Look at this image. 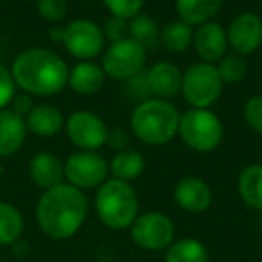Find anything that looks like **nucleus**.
<instances>
[{"instance_id":"1","label":"nucleus","mask_w":262,"mask_h":262,"mask_svg":"<svg viewBox=\"0 0 262 262\" xmlns=\"http://www.w3.org/2000/svg\"><path fill=\"white\" fill-rule=\"evenodd\" d=\"M9 70L20 92L33 97H51L67 88L70 69L58 52L31 47L13 59Z\"/></svg>"},{"instance_id":"2","label":"nucleus","mask_w":262,"mask_h":262,"mask_svg":"<svg viewBox=\"0 0 262 262\" xmlns=\"http://www.w3.org/2000/svg\"><path fill=\"white\" fill-rule=\"evenodd\" d=\"M88 214V200L83 190L70 183L43 190L36 203V221L45 235L63 241L76 235Z\"/></svg>"},{"instance_id":"3","label":"nucleus","mask_w":262,"mask_h":262,"mask_svg":"<svg viewBox=\"0 0 262 262\" xmlns=\"http://www.w3.org/2000/svg\"><path fill=\"white\" fill-rule=\"evenodd\" d=\"M180 115L171 101L151 97L139 102L131 112V133L147 146H165L178 135Z\"/></svg>"},{"instance_id":"4","label":"nucleus","mask_w":262,"mask_h":262,"mask_svg":"<svg viewBox=\"0 0 262 262\" xmlns=\"http://www.w3.org/2000/svg\"><path fill=\"white\" fill-rule=\"evenodd\" d=\"M95 212L108 228H129L139 217V198L135 189L122 180H106L95 192Z\"/></svg>"},{"instance_id":"5","label":"nucleus","mask_w":262,"mask_h":262,"mask_svg":"<svg viewBox=\"0 0 262 262\" xmlns=\"http://www.w3.org/2000/svg\"><path fill=\"white\" fill-rule=\"evenodd\" d=\"M178 135L192 151L210 153L221 146L225 127L212 110L190 108L180 115Z\"/></svg>"},{"instance_id":"6","label":"nucleus","mask_w":262,"mask_h":262,"mask_svg":"<svg viewBox=\"0 0 262 262\" xmlns=\"http://www.w3.org/2000/svg\"><path fill=\"white\" fill-rule=\"evenodd\" d=\"M223 86L217 69L210 63H194L183 72L182 95L192 108L210 110L221 99Z\"/></svg>"},{"instance_id":"7","label":"nucleus","mask_w":262,"mask_h":262,"mask_svg":"<svg viewBox=\"0 0 262 262\" xmlns=\"http://www.w3.org/2000/svg\"><path fill=\"white\" fill-rule=\"evenodd\" d=\"M147 51L131 38L108 43L101 54V69L106 77L115 81H127L146 67Z\"/></svg>"},{"instance_id":"8","label":"nucleus","mask_w":262,"mask_h":262,"mask_svg":"<svg viewBox=\"0 0 262 262\" xmlns=\"http://www.w3.org/2000/svg\"><path fill=\"white\" fill-rule=\"evenodd\" d=\"M63 47L77 61H94L106 49L101 26L88 18L72 20L63 27Z\"/></svg>"},{"instance_id":"9","label":"nucleus","mask_w":262,"mask_h":262,"mask_svg":"<svg viewBox=\"0 0 262 262\" xmlns=\"http://www.w3.org/2000/svg\"><path fill=\"white\" fill-rule=\"evenodd\" d=\"M67 183L76 189H95L108 180L110 165L97 151H76L63 164Z\"/></svg>"},{"instance_id":"10","label":"nucleus","mask_w":262,"mask_h":262,"mask_svg":"<svg viewBox=\"0 0 262 262\" xmlns=\"http://www.w3.org/2000/svg\"><path fill=\"white\" fill-rule=\"evenodd\" d=\"M65 133L79 151H97L106 146L108 127L97 113L90 110H77L65 119Z\"/></svg>"},{"instance_id":"11","label":"nucleus","mask_w":262,"mask_h":262,"mask_svg":"<svg viewBox=\"0 0 262 262\" xmlns=\"http://www.w3.org/2000/svg\"><path fill=\"white\" fill-rule=\"evenodd\" d=\"M131 239L144 250H164L174 239V225L162 212H147L133 221Z\"/></svg>"},{"instance_id":"12","label":"nucleus","mask_w":262,"mask_h":262,"mask_svg":"<svg viewBox=\"0 0 262 262\" xmlns=\"http://www.w3.org/2000/svg\"><path fill=\"white\" fill-rule=\"evenodd\" d=\"M228 47L239 56H250L262 45V18L257 13L243 11L233 16L226 29Z\"/></svg>"},{"instance_id":"13","label":"nucleus","mask_w":262,"mask_h":262,"mask_svg":"<svg viewBox=\"0 0 262 262\" xmlns=\"http://www.w3.org/2000/svg\"><path fill=\"white\" fill-rule=\"evenodd\" d=\"M192 45L201 61L215 65L223 56L228 54L226 29L214 20L203 24V26H198L196 31H194Z\"/></svg>"},{"instance_id":"14","label":"nucleus","mask_w":262,"mask_h":262,"mask_svg":"<svg viewBox=\"0 0 262 262\" xmlns=\"http://www.w3.org/2000/svg\"><path fill=\"white\" fill-rule=\"evenodd\" d=\"M147 81L153 97L171 101L182 94L183 72L172 61H158L147 70Z\"/></svg>"},{"instance_id":"15","label":"nucleus","mask_w":262,"mask_h":262,"mask_svg":"<svg viewBox=\"0 0 262 262\" xmlns=\"http://www.w3.org/2000/svg\"><path fill=\"white\" fill-rule=\"evenodd\" d=\"M174 201L187 212L200 214L212 205V189L198 176H185L174 187Z\"/></svg>"},{"instance_id":"16","label":"nucleus","mask_w":262,"mask_h":262,"mask_svg":"<svg viewBox=\"0 0 262 262\" xmlns=\"http://www.w3.org/2000/svg\"><path fill=\"white\" fill-rule=\"evenodd\" d=\"M31 182L41 190H49L65 180L63 162L51 151H40L29 162Z\"/></svg>"},{"instance_id":"17","label":"nucleus","mask_w":262,"mask_h":262,"mask_svg":"<svg viewBox=\"0 0 262 262\" xmlns=\"http://www.w3.org/2000/svg\"><path fill=\"white\" fill-rule=\"evenodd\" d=\"M26 126L27 133H33L41 139H51L63 131L65 117L58 106L51 104V102H40L26 117Z\"/></svg>"},{"instance_id":"18","label":"nucleus","mask_w":262,"mask_h":262,"mask_svg":"<svg viewBox=\"0 0 262 262\" xmlns=\"http://www.w3.org/2000/svg\"><path fill=\"white\" fill-rule=\"evenodd\" d=\"M27 139L26 119L9 108L0 110V158H9L22 149Z\"/></svg>"},{"instance_id":"19","label":"nucleus","mask_w":262,"mask_h":262,"mask_svg":"<svg viewBox=\"0 0 262 262\" xmlns=\"http://www.w3.org/2000/svg\"><path fill=\"white\" fill-rule=\"evenodd\" d=\"M104 72L101 65L95 61H77L69 70V83L70 90L79 95H94L104 84Z\"/></svg>"},{"instance_id":"20","label":"nucleus","mask_w":262,"mask_h":262,"mask_svg":"<svg viewBox=\"0 0 262 262\" xmlns=\"http://www.w3.org/2000/svg\"><path fill=\"white\" fill-rule=\"evenodd\" d=\"M225 6V0H174V9L182 22L192 27L212 22Z\"/></svg>"},{"instance_id":"21","label":"nucleus","mask_w":262,"mask_h":262,"mask_svg":"<svg viewBox=\"0 0 262 262\" xmlns=\"http://www.w3.org/2000/svg\"><path fill=\"white\" fill-rule=\"evenodd\" d=\"M108 165H110V174L113 178L129 183L144 174V171H146V158H144V155L140 151L126 149V151H119Z\"/></svg>"},{"instance_id":"22","label":"nucleus","mask_w":262,"mask_h":262,"mask_svg":"<svg viewBox=\"0 0 262 262\" xmlns=\"http://www.w3.org/2000/svg\"><path fill=\"white\" fill-rule=\"evenodd\" d=\"M237 190L248 207L262 210V164H250L241 171Z\"/></svg>"},{"instance_id":"23","label":"nucleus","mask_w":262,"mask_h":262,"mask_svg":"<svg viewBox=\"0 0 262 262\" xmlns=\"http://www.w3.org/2000/svg\"><path fill=\"white\" fill-rule=\"evenodd\" d=\"M127 29H129V38L140 43L144 49H157L160 45L162 29L158 22L149 15H142L139 13L137 16L127 22Z\"/></svg>"},{"instance_id":"24","label":"nucleus","mask_w":262,"mask_h":262,"mask_svg":"<svg viewBox=\"0 0 262 262\" xmlns=\"http://www.w3.org/2000/svg\"><path fill=\"white\" fill-rule=\"evenodd\" d=\"M24 215L13 203L0 201V244L11 246L15 241L22 239Z\"/></svg>"},{"instance_id":"25","label":"nucleus","mask_w":262,"mask_h":262,"mask_svg":"<svg viewBox=\"0 0 262 262\" xmlns=\"http://www.w3.org/2000/svg\"><path fill=\"white\" fill-rule=\"evenodd\" d=\"M194 31L192 26L182 22V20H172L162 29L160 45H164L165 51L172 52V54H180L185 52L187 49L192 45Z\"/></svg>"},{"instance_id":"26","label":"nucleus","mask_w":262,"mask_h":262,"mask_svg":"<svg viewBox=\"0 0 262 262\" xmlns=\"http://www.w3.org/2000/svg\"><path fill=\"white\" fill-rule=\"evenodd\" d=\"M165 262H208V253L198 239H180L169 246Z\"/></svg>"},{"instance_id":"27","label":"nucleus","mask_w":262,"mask_h":262,"mask_svg":"<svg viewBox=\"0 0 262 262\" xmlns=\"http://www.w3.org/2000/svg\"><path fill=\"white\" fill-rule=\"evenodd\" d=\"M215 69L221 77L223 84H239L248 76V61L244 56H239L235 52L225 54L217 63Z\"/></svg>"},{"instance_id":"28","label":"nucleus","mask_w":262,"mask_h":262,"mask_svg":"<svg viewBox=\"0 0 262 262\" xmlns=\"http://www.w3.org/2000/svg\"><path fill=\"white\" fill-rule=\"evenodd\" d=\"M124 83H126L124 92H126L127 99L137 101V104L153 97L151 88H149V81H147V70H142V72H139L137 76H133L131 79L124 81Z\"/></svg>"},{"instance_id":"29","label":"nucleus","mask_w":262,"mask_h":262,"mask_svg":"<svg viewBox=\"0 0 262 262\" xmlns=\"http://www.w3.org/2000/svg\"><path fill=\"white\" fill-rule=\"evenodd\" d=\"M102 4L112 13V16L131 20L133 16L142 13L146 0H102Z\"/></svg>"},{"instance_id":"30","label":"nucleus","mask_w":262,"mask_h":262,"mask_svg":"<svg viewBox=\"0 0 262 262\" xmlns=\"http://www.w3.org/2000/svg\"><path fill=\"white\" fill-rule=\"evenodd\" d=\"M36 11L47 22H61L69 13L67 0H36Z\"/></svg>"},{"instance_id":"31","label":"nucleus","mask_w":262,"mask_h":262,"mask_svg":"<svg viewBox=\"0 0 262 262\" xmlns=\"http://www.w3.org/2000/svg\"><path fill=\"white\" fill-rule=\"evenodd\" d=\"M243 119L253 133L262 135V95H253L244 102Z\"/></svg>"},{"instance_id":"32","label":"nucleus","mask_w":262,"mask_h":262,"mask_svg":"<svg viewBox=\"0 0 262 262\" xmlns=\"http://www.w3.org/2000/svg\"><path fill=\"white\" fill-rule=\"evenodd\" d=\"M16 84L11 76V70L0 63V110L9 108L13 97L16 95Z\"/></svg>"},{"instance_id":"33","label":"nucleus","mask_w":262,"mask_h":262,"mask_svg":"<svg viewBox=\"0 0 262 262\" xmlns=\"http://www.w3.org/2000/svg\"><path fill=\"white\" fill-rule=\"evenodd\" d=\"M127 22H129V20L119 18V16H110L101 26L102 34H104L106 40H108L110 43H113V41H120V40H124V38H129Z\"/></svg>"},{"instance_id":"34","label":"nucleus","mask_w":262,"mask_h":262,"mask_svg":"<svg viewBox=\"0 0 262 262\" xmlns=\"http://www.w3.org/2000/svg\"><path fill=\"white\" fill-rule=\"evenodd\" d=\"M131 144V135L129 131L124 129V127H113L108 129V137H106V146L112 147L113 151H126L129 149Z\"/></svg>"},{"instance_id":"35","label":"nucleus","mask_w":262,"mask_h":262,"mask_svg":"<svg viewBox=\"0 0 262 262\" xmlns=\"http://www.w3.org/2000/svg\"><path fill=\"white\" fill-rule=\"evenodd\" d=\"M34 106H36V104H34L33 95L24 94V92H22V94H16L15 97H13L11 104H9V110H11V112H15L16 115H20V117H24V119H26Z\"/></svg>"},{"instance_id":"36","label":"nucleus","mask_w":262,"mask_h":262,"mask_svg":"<svg viewBox=\"0 0 262 262\" xmlns=\"http://www.w3.org/2000/svg\"><path fill=\"white\" fill-rule=\"evenodd\" d=\"M11 248H13V253H15L16 257H26V255L29 253V244L22 239L15 241V243L11 244Z\"/></svg>"},{"instance_id":"37","label":"nucleus","mask_w":262,"mask_h":262,"mask_svg":"<svg viewBox=\"0 0 262 262\" xmlns=\"http://www.w3.org/2000/svg\"><path fill=\"white\" fill-rule=\"evenodd\" d=\"M52 41H63V27H54V29L49 33Z\"/></svg>"},{"instance_id":"38","label":"nucleus","mask_w":262,"mask_h":262,"mask_svg":"<svg viewBox=\"0 0 262 262\" xmlns=\"http://www.w3.org/2000/svg\"><path fill=\"white\" fill-rule=\"evenodd\" d=\"M2 178H4V165L0 164V180H2Z\"/></svg>"}]
</instances>
